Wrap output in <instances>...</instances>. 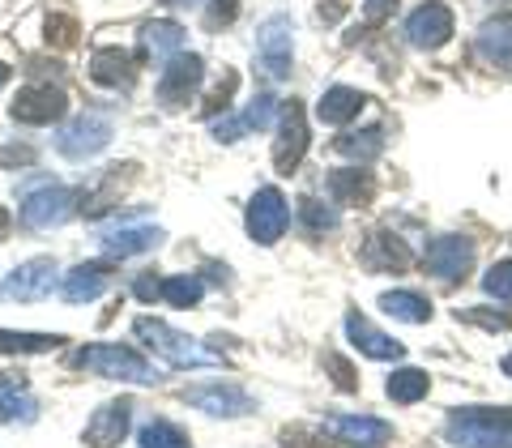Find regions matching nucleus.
Wrapping results in <instances>:
<instances>
[{
  "label": "nucleus",
  "instance_id": "nucleus-42",
  "mask_svg": "<svg viewBox=\"0 0 512 448\" xmlns=\"http://www.w3.org/2000/svg\"><path fill=\"white\" fill-rule=\"evenodd\" d=\"M397 13V0H367L363 5V26L367 30H376V26H384Z\"/></svg>",
  "mask_w": 512,
  "mask_h": 448
},
{
  "label": "nucleus",
  "instance_id": "nucleus-5",
  "mask_svg": "<svg viewBox=\"0 0 512 448\" xmlns=\"http://www.w3.org/2000/svg\"><path fill=\"white\" fill-rule=\"evenodd\" d=\"M291 56H295V26L286 13L269 18L261 30H256V64L269 82H282L291 77Z\"/></svg>",
  "mask_w": 512,
  "mask_h": 448
},
{
  "label": "nucleus",
  "instance_id": "nucleus-41",
  "mask_svg": "<svg viewBox=\"0 0 512 448\" xmlns=\"http://www.w3.org/2000/svg\"><path fill=\"white\" fill-rule=\"evenodd\" d=\"M239 18V0H210V9H205V26L210 30H222Z\"/></svg>",
  "mask_w": 512,
  "mask_h": 448
},
{
  "label": "nucleus",
  "instance_id": "nucleus-11",
  "mask_svg": "<svg viewBox=\"0 0 512 448\" xmlns=\"http://www.w3.org/2000/svg\"><path fill=\"white\" fill-rule=\"evenodd\" d=\"M56 256H30V261H22L13 274L5 278V286H0V295H5L9 303H35V299H47L56 286Z\"/></svg>",
  "mask_w": 512,
  "mask_h": 448
},
{
  "label": "nucleus",
  "instance_id": "nucleus-4",
  "mask_svg": "<svg viewBox=\"0 0 512 448\" xmlns=\"http://www.w3.org/2000/svg\"><path fill=\"white\" fill-rule=\"evenodd\" d=\"M22 222L30 231H52L64 227L69 218L82 214V188H64V184H43L22 197Z\"/></svg>",
  "mask_w": 512,
  "mask_h": 448
},
{
  "label": "nucleus",
  "instance_id": "nucleus-38",
  "mask_svg": "<svg viewBox=\"0 0 512 448\" xmlns=\"http://www.w3.org/2000/svg\"><path fill=\"white\" fill-rule=\"evenodd\" d=\"M457 320H466V325H478L487 333H504L512 329V312H487V308H457Z\"/></svg>",
  "mask_w": 512,
  "mask_h": 448
},
{
  "label": "nucleus",
  "instance_id": "nucleus-26",
  "mask_svg": "<svg viewBox=\"0 0 512 448\" xmlns=\"http://www.w3.org/2000/svg\"><path fill=\"white\" fill-rule=\"evenodd\" d=\"M163 239H167V235L158 231V227H120V231H111V235L103 239V252L116 256V261H124V256H137V252L158 248Z\"/></svg>",
  "mask_w": 512,
  "mask_h": 448
},
{
  "label": "nucleus",
  "instance_id": "nucleus-9",
  "mask_svg": "<svg viewBox=\"0 0 512 448\" xmlns=\"http://www.w3.org/2000/svg\"><path fill=\"white\" fill-rule=\"evenodd\" d=\"M248 235L256 239L261 248H274L278 239L286 235V227H291V205H286V197L278 188H261L256 197L248 201Z\"/></svg>",
  "mask_w": 512,
  "mask_h": 448
},
{
  "label": "nucleus",
  "instance_id": "nucleus-7",
  "mask_svg": "<svg viewBox=\"0 0 512 448\" xmlns=\"http://www.w3.org/2000/svg\"><path fill=\"white\" fill-rule=\"evenodd\" d=\"M201 77H205V60L197 52H175L167 60V69L158 73V103H163L167 111L188 107V99L201 86Z\"/></svg>",
  "mask_w": 512,
  "mask_h": 448
},
{
  "label": "nucleus",
  "instance_id": "nucleus-27",
  "mask_svg": "<svg viewBox=\"0 0 512 448\" xmlns=\"http://www.w3.org/2000/svg\"><path fill=\"white\" fill-rule=\"evenodd\" d=\"M333 154L355 158L359 167L376 163V158L384 154V128H380V124H372V128H359V133H342L338 141H333Z\"/></svg>",
  "mask_w": 512,
  "mask_h": 448
},
{
  "label": "nucleus",
  "instance_id": "nucleus-12",
  "mask_svg": "<svg viewBox=\"0 0 512 448\" xmlns=\"http://www.w3.org/2000/svg\"><path fill=\"white\" fill-rule=\"evenodd\" d=\"M303 154H308V111L299 99L282 103V120H278V141H274V167L278 175H291Z\"/></svg>",
  "mask_w": 512,
  "mask_h": 448
},
{
  "label": "nucleus",
  "instance_id": "nucleus-2",
  "mask_svg": "<svg viewBox=\"0 0 512 448\" xmlns=\"http://www.w3.org/2000/svg\"><path fill=\"white\" fill-rule=\"evenodd\" d=\"M73 367L94 372V376H107V380H133V384H154L158 380L150 359H141L137 350H128V346H111V342L82 346L73 355Z\"/></svg>",
  "mask_w": 512,
  "mask_h": 448
},
{
  "label": "nucleus",
  "instance_id": "nucleus-29",
  "mask_svg": "<svg viewBox=\"0 0 512 448\" xmlns=\"http://www.w3.org/2000/svg\"><path fill=\"white\" fill-rule=\"evenodd\" d=\"M64 338L60 333H13V329H0V355H52L60 350Z\"/></svg>",
  "mask_w": 512,
  "mask_h": 448
},
{
  "label": "nucleus",
  "instance_id": "nucleus-15",
  "mask_svg": "<svg viewBox=\"0 0 512 448\" xmlns=\"http://www.w3.org/2000/svg\"><path fill=\"white\" fill-rule=\"evenodd\" d=\"M346 338L359 346V355L380 359V363H389V359L397 363V359L406 355V346H402V342H393L384 329H376L359 308H350V312H346Z\"/></svg>",
  "mask_w": 512,
  "mask_h": 448
},
{
  "label": "nucleus",
  "instance_id": "nucleus-14",
  "mask_svg": "<svg viewBox=\"0 0 512 448\" xmlns=\"http://www.w3.org/2000/svg\"><path fill=\"white\" fill-rule=\"evenodd\" d=\"M184 402L197 406L205 414H218V419H239V414H252L256 402L239 389V384H192V389H184Z\"/></svg>",
  "mask_w": 512,
  "mask_h": 448
},
{
  "label": "nucleus",
  "instance_id": "nucleus-30",
  "mask_svg": "<svg viewBox=\"0 0 512 448\" xmlns=\"http://www.w3.org/2000/svg\"><path fill=\"white\" fill-rule=\"evenodd\" d=\"M427 389H431V376L423 372V367H397V372L389 376V384H384V393H389L397 406L423 402Z\"/></svg>",
  "mask_w": 512,
  "mask_h": 448
},
{
  "label": "nucleus",
  "instance_id": "nucleus-40",
  "mask_svg": "<svg viewBox=\"0 0 512 448\" xmlns=\"http://www.w3.org/2000/svg\"><path fill=\"white\" fill-rule=\"evenodd\" d=\"M274 107H278V99H274V94H256V99L248 103V111H244V124L248 128H269V124H274Z\"/></svg>",
  "mask_w": 512,
  "mask_h": 448
},
{
  "label": "nucleus",
  "instance_id": "nucleus-19",
  "mask_svg": "<svg viewBox=\"0 0 512 448\" xmlns=\"http://www.w3.org/2000/svg\"><path fill=\"white\" fill-rule=\"evenodd\" d=\"M111 282H116V274H111L107 261H86L64 274L60 295H64V303H90V299H99Z\"/></svg>",
  "mask_w": 512,
  "mask_h": 448
},
{
  "label": "nucleus",
  "instance_id": "nucleus-17",
  "mask_svg": "<svg viewBox=\"0 0 512 448\" xmlns=\"http://www.w3.org/2000/svg\"><path fill=\"white\" fill-rule=\"evenodd\" d=\"M325 431L333 440H342V444H389L393 440V423H384V419H372V414H338V419H329Z\"/></svg>",
  "mask_w": 512,
  "mask_h": 448
},
{
  "label": "nucleus",
  "instance_id": "nucleus-46",
  "mask_svg": "<svg viewBox=\"0 0 512 448\" xmlns=\"http://www.w3.org/2000/svg\"><path fill=\"white\" fill-rule=\"evenodd\" d=\"M316 18H320V22H342V18H346V0H329V5H320Z\"/></svg>",
  "mask_w": 512,
  "mask_h": 448
},
{
  "label": "nucleus",
  "instance_id": "nucleus-25",
  "mask_svg": "<svg viewBox=\"0 0 512 448\" xmlns=\"http://www.w3.org/2000/svg\"><path fill=\"white\" fill-rule=\"evenodd\" d=\"M363 107H367V94L350 90V86H329L325 99L316 103V116H320V124H350Z\"/></svg>",
  "mask_w": 512,
  "mask_h": 448
},
{
  "label": "nucleus",
  "instance_id": "nucleus-18",
  "mask_svg": "<svg viewBox=\"0 0 512 448\" xmlns=\"http://www.w3.org/2000/svg\"><path fill=\"white\" fill-rule=\"evenodd\" d=\"M90 77L99 86H111V90H133L137 82V56L124 52V47H99L90 56Z\"/></svg>",
  "mask_w": 512,
  "mask_h": 448
},
{
  "label": "nucleus",
  "instance_id": "nucleus-3",
  "mask_svg": "<svg viewBox=\"0 0 512 448\" xmlns=\"http://www.w3.org/2000/svg\"><path fill=\"white\" fill-rule=\"evenodd\" d=\"M133 333L141 342H146L158 359H167L171 367H210L218 363L214 350H201L192 338H184V333H175L167 320H154V316H137L133 320Z\"/></svg>",
  "mask_w": 512,
  "mask_h": 448
},
{
  "label": "nucleus",
  "instance_id": "nucleus-33",
  "mask_svg": "<svg viewBox=\"0 0 512 448\" xmlns=\"http://www.w3.org/2000/svg\"><path fill=\"white\" fill-rule=\"evenodd\" d=\"M141 448H192L188 444V436L175 423H167V419H154V423H146L141 427Z\"/></svg>",
  "mask_w": 512,
  "mask_h": 448
},
{
  "label": "nucleus",
  "instance_id": "nucleus-8",
  "mask_svg": "<svg viewBox=\"0 0 512 448\" xmlns=\"http://www.w3.org/2000/svg\"><path fill=\"white\" fill-rule=\"evenodd\" d=\"M423 265H427V274L431 278H440V282H466V274L474 269V239L466 235H436L427 244L423 252Z\"/></svg>",
  "mask_w": 512,
  "mask_h": 448
},
{
  "label": "nucleus",
  "instance_id": "nucleus-39",
  "mask_svg": "<svg viewBox=\"0 0 512 448\" xmlns=\"http://www.w3.org/2000/svg\"><path fill=\"white\" fill-rule=\"evenodd\" d=\"M320 363H325V372L333 376V384H338L342 393H355L359 389V376H355V367H350L338 350H325V355H320Z\"/></svg>",
  "mask_w": 512,
  "mask_h": 448
},
{
  "label": "nucleus",
  "instance_id": "nucleus-22",
  "mask_svg": "<svg viewBox=\"0 0 512 448\" xmlns=\"http://www.w3.org/2000/svg\"><path fill=\"white\" fill-rule=\"evenodd\" d=\"M325 192L333 205H367L376 197V180L363 167H346V171H329Z\"/></svg>",
  "mask_w": 512,
  "mask_h": 448
},
{
  "label": "nucleus",
  "instance_id": "nucleus-21",
  "mask_svg": "<svg viewBox=\"0 0 512 448\" xmlns=\"http://www.w3.org/2000/svg\"><path fill=\"white\" fill-rule=\"evenodd\" d=\"M474 52L483 56L491 69H504L512 73V13L508 18H491L478 26V35H474Z\"/></svg>",
  "mask_w": 512,
  "mask_h": 448
},
{
  "label": "nucleus",
  "instance_id": "nucleus-36",
  "mask_svg": "<svg viewBox=\"0 0 512 448\" xmlns=\"http://www.w3.org/2000/svg\"><path fill=\"white\" fill-rule=\"evenodd\" d=\"M77 35H82V26H77V18H69V13H52V18H47V47H73L77 43Z\"/></svg>",
  "mask_w": 512,
  "mask_h": 448
},
{
  "label": "nucleus",
  "instance_id": "nucleus-1",
  "mask_svg": "<svg viewBox=\"0 0 512 448\" xmlns=\"http://www.w3.org/2000/svg\"><path fill=\"white\" fill-rule=\"evenodd\" d=\"M444 440L453 448H512V406L448 410Z\"/></svg>",
  "mask_w": 512,
  "mask_h": 448
},
{
  "label": "nucleus",
  "instance_id": "nucleus-44",
  "mask_svg": "<svg viewBox=\"0 0 512 448\" xmlns=\"http://www.w3.org/2000/svg\"><path fill=\"white\" fill-rule=\"evenodd\" d=\"M248 133V124H244V116H222V120H214V137L218 141H239V137H244Z\"/></svg>",
  "mask_w": 512,
  "mask_h": 448
},
{
  "label": "nucleus",
  "instance_id": "nucleus-35",
  "mask_svg": "<svg viewBox=\"0 0 512 448\" xmlns=\"http://www.w3.org/2000/svg\"><path fill=\"white\" fill-rule=\"evenodd\" d=\"M299 218L308 222V231H333V227H338V210L325 205V201H316V197L299 201Z\"/></svg>",
  "mask_w": 512,
  "mask_h": 448
},
{
  "label": "nucleus",
  "instance_id": "nucleus-31",
  "mask_svg": "<svg viewBox=\"0 0 512 448\" xmlns=\"http://www.w3.org/2000/svg\"><path fill=\"white\" fill-rule=\"evenodd\" d=\"M380 308L389 312L393 320H406V325H427V320H431V303L423 295H414V291H389V295H380Z\"/></svg>",
  "mask_w": 512,
  "mask_h": 448
},
{
  "label": "nucleus",
  "instance_id": "nucleus-13",
  "mask_svg": "<svg viewBox=\"0 0 512 448\" xmlns=\"http://www.w3.org/2000/svg\"><path fill=\"white\" fill-rule=\"evenodd\" d=\"M453 9L440 5V0H427V5H419L406 18V43L419 47V52H436V47H444L448 39H453Z\"/></svg>",
  "mask_w": 512,
  "mask_h": 448
},
{
  "label": "nucleus",
  "instance_id": "nucleus-37",
  "mask_svg": "<svg viewBox=\"0 0 512 448\" xmlns=\"http://www.w3.org/2000/svg\"><path fill=\"white\" fill-rule=\"evenodd\" d=\"M483 291L500 303H512V261H495L483 274Z\"/></svg>",
  "mask_w": 512,
  "mask_h": 448
},
{
  "label": "nucleus",
  "instance_id": "nucleus-24",
  "mask_svg": "<svg viewBox=\"0 0 512 448\" xmlns=\"http://www.w3.org/2000/svg\"><path fill=\"white\" fill-rule=\"evenodd\" d=\"M184 47V26L180 22H146L141 26V56L146 60H171Z\"/></svg>",
  "mask_w": 512,
  "mask_h": 448
},
{
  "label": "nucleus",
  "instance_id": "nucleus-20",
  "mask_svg": "<svg viewBox=\"0 0 512 448\" xmlns=\"http://www.w3.org/2000/svg\"><path fill=\"white\" fill-rule=\"evenodd\" d=\"M410 261L414 256L406 248V239H397L393 231H376L363 244V265L372 269V274H406Z\"/></svg>",
  "mask_w": 512,
  "mask_h": 448
},
{
  "label": "nucleus",
  "instance_id": "nucleus-16",
  "mask_svg": "<svg viewBox=\"0 0 512 448\" xmlns=\"http://www.w3.org/2000/svg\"><path fill=\"white\" fill-rule=\"evenodd\" d=\"M128 423H133V402L128 397H120V402H107L90 414L86 423V444L90 448H116L124 436H128Z\"/></svg>",
  "mask_w": 512,
  "mask_h": 448
},
{
  "label": "nucleus",
  "instance_id": "nucleus-28",
  "mask_svg": "<svg viewBox=\"0 0 512 448\" xmlns=\"http://www.w3.org/2000/svg\"><path fill=\"white\" fill-rule=\"evenodd\" d=\"M0 406L9 410V419H22V423L39 419V402L26 393V376L22 372H0Z\"/></svg>",
  "mask_w": 512,
  "mask_h": 448
},
{
  "label": "nucleus",
  "instance_id": "nucleus-48",
  "mask_svg": "<svg viewBox=\"0 0 512 448\" xmlns=\"http://www.w3.org/2000/svg\"><path fill=\"white\" fill-rule=\"evenodd\" d=\"M500 372H504V376H512V355H504V363H500Z\"/></svg>",
  "mask_w": 512,
  "mask_h": 448
},
{
  "label": "nucleus",
  "instance_id": "nucleus-49",
  "mask_svg": "<svg viewBox=\"0 0 512 448\" xmlns=\"http://www.w3.org/2000/svg\"><path fill=\"white\" fill-rule=\"evenodd\" d=\"M9 73H13V69H9V64H0V86H5V82H9Z\"/></svg>",
  "mask_w": 512,
  "mask_h": 448
},
{
  "label": "nucleus",
  "instance_id": "nucleus-50",
  "mask_svg": "<svg viewBox=\"0 0 512 448\" xmlns=\"http://www.w3.org/2000/svg\"><path fill=\"white\" fill-rule=\"evenodd\" d=\"M0 423H13V419H9V410H5V406H0Z\"/></svg>",
  "mask_w": 512,
  "mask_h": 448
},
{
  "label": "nucleus",
  "instance_id": "nucleus-51",
  "mask_svg": "<svg viewBox=\"0 0 512 448\" xmlns=\"http://www.w3.org/2000/svg\"><path fill=\"white\" fill-rule=\"evenodd\" d=\"M167 5H188V0H167Z\"/></svg>",
  "mask_w": 512,
  "mask_h": 448
},
{
  "label": "nucleus",
  "instance_id": "nucleus-6",
  "mask_svg": "<svg viewBox=\"0 0 512 448\" xmlns=\"http://www.w3.org/2000/svg\"><path fill=\"white\" fill-rule=\"evenodd\" d=\"M111 120L103 116V111H82L77 120H69L60 128V137H56V150L64 158H73V163H86V158H94L99 150H107V141H111Z\"/></svg>",
  "mask_w": 512,
  "mask_h": 448
},
{
  "label": "nucleus",
  "instance_id": "nucleus-34",
  "mask_svg": "<svg viewBox=\"0 0 512 448\" xmlns=\"http://www.w3.org/2000/svg\"><path fill=\"white\" fill-rule=\"evenodd\" d=\"M235 90H239V73L227 69V73H222V82L210 90V99H205L201 116H205V120H218V111L227 116V111H231V99H235Z\"/></svg>",
  "mask_w": 512,
  "mask_h": 448
},
{
  "label": "nucleus",
  "instance_id": "nucleus-47",
  "mask_svg": "<svg viewBox=\"0 0 512 448\" xmlns=\"http://www.w3.org/2000/svg\"><path fill=\"white\" fill-rule=\"evenodd\" d=\"M9 222H13V218H9V210H0V239H5V231H9Z\"/></svg>",
  "mask_w": 512,
  "mask_h": 448
},
{
  "label": "nucleus",
  "instance_id": "nucleus-43",
  "mask_svg": "<svg viewBox=\"0 0 512 448\" xmlns=\"http://www.w3.org/2000/svg\"><path fill=\"white\" fill-rule=\"evenodd\" d=\"M35 146H0V167H35Z\"/></svg>",
  "mask_w": 512,
  "mask_h": 448
},
{
  "label": "nucleus",
  "instance_id": "nucleus-23",
  "mask_svg": "<svg viewBox=\"0 0 512 448\" xmlns=\"http://www.w3.org/2000/svg\"><path fill=\"white\" fill-rule=\"evenodd\" d=\"M133 175H137V167L133 163H124V167H107L103 175H99V188H86L82 192V214L86 218H99V214H107L111 205L120 201V192H124V184H133Z\"/></svg>",
  "mask_w": 512,
  "mask_h": 448
},
{
  "label": "nucleus",
  "instance_id": "nucleus-32",
  "mask_svg": "<svg viewBox=\"0 0 512 448\" xmlns=\"http://www.w3.org/2000/svg\"><path fill=\"white\" fill-rule=\"evenodd\" d=\"M205 295V282L197 274H171L163 278V299L171 303V308H197Z\"/></svg>",
  "mask_w": 512,
  "mask_h": 448
},
{
  "label": "nucleus",
  "instance_id": "nucleus-45",
  "mask_svg": "<svg viewBox=\"0 0 512 448\" xmlns=\"http://www.w3.org/2000/svg\"><path fill=\"white\" fill-rule=\"evenodd\" d=\"M133 291H137V299H163V278H154V274H141L137 282H133Z\"/></svg>",
  "mask_w": 512,
  "mask_h": 448
},
{
  "label": "nucleus",
  "instance_id": "nucleus-10",
  "mask_svg": "<svg viewBox=\"0 0 512 448\" xmlns=\"http://www.w3.org/2000/svg\"><path fill=\"white\" fill-rule=\"evenodd\" d=\"M13 120L18 124H30V128H43V124H56L64 120V111H69V94L52 82H30L18 90V99H13Z\"/></svg>",
  "mask_w": 512,
  "mask_h": 448
}]
</instances>
